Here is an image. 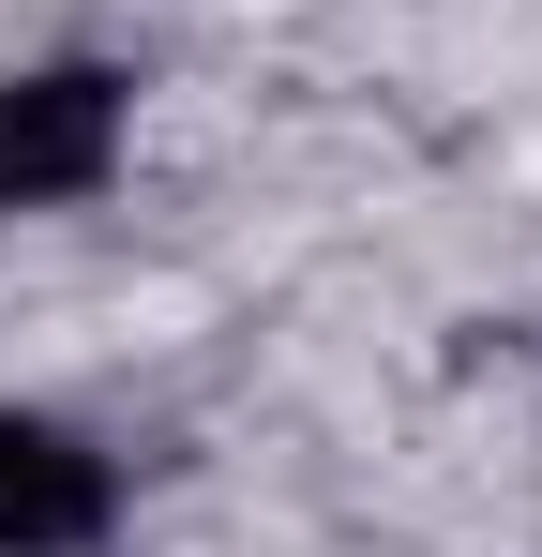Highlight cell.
I'll use <instances>...</instances> for the list:
<instances>
[{
	"instance_id": "obj_1",
	"label": "cell",
	"mask_w": 542,
	"mask_h": 557,
	"mask_svg": "<svg viewBox=\"0 0 542 557\" xmlns=\"http://www.w3.org/2000/svg\"><path fill=\"white\" fill-rule=\"evenodd\" d=\"M121 151H136V76L121 61H30V76H0V226L106 196Z\"/></svg>"
},
{
	"instance_id": "obj_2",
	"label": "cell",
	"mask_w": 542,
	"mask_h": 557,
	"mask_svg": "<svg viewBox=\"0 0 542 557\" xmlns=\"http://www.w3.org/2000/svg\"><path fill=\"white\" fill-rule=\"evenodd\" d=\"M121 528V453L61 407H0V557H90Z\"/></svg>"
}]
</instances>
